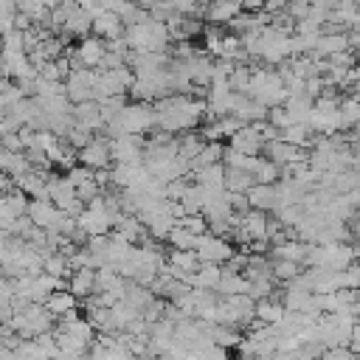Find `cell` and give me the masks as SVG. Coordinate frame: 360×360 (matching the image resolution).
Here are the masks:
<instances>
[{
	"instance_id": "obj_19",
	"label": "cell",
	"mask_w": 360,
	"mask_h": 360,
	"mask_svg": "<svg viewBox=\"0 0 360 360\" xmlns=\"http://www.w3.org/2000/svg\"><path fill=\"white\" fill-rule=\"evenodd\" d=\"M239 11H242V3L239 0H211L202 8V14H205L208 22H231Z\"/></svg>"
},
{
	"instance_id": "obj_24",
	"label": "cell",
	"mask_w": 360,
	"mask_h": 360,
	"mask_svg": "<svg viewBox=\"0 0 360 360\" xmlns=\"http://www.w3.org/2000/svg\"><path fill=\"white\" fill-rule=\"evenodd\" d=\"M222 141H205V146L188 160V166H191V172H197V169H205V166H211V163H219L222 160Z\"/></svg>"
},
{
	"instance_id": "obj_17",
	"label": "cell",
	"mask_w": 360,
	"mask_h": 360,
	"mask_svg": "<svg viewBox=\"0 0 360 360\" xmlns=\"http://www.w3.org/2000/svg\"><path fill=\"white\" fill-rule=\"evenodd\" d=\"M73 121L82 124V127H87L90 132L101 129L104 121H101V107H98V101L90 98V101H79V104H73Z\"/></svg>"
},
{
	"instance_id": "obj_40",
	"label": "cell",
	"mask_w": 360,
	"mask_h": 360,
	"mask_svg": "<svg viewBox=\"0 0 360 360\" xmlns=\"http://www.w3.org/2000/svg\"><path fill=\"white\" fill-rule=\"evenodd\" d=\"M354 31H360V6H357V17H354V25H352Z\"/></svg>"
},
{
	"instance_id": "obj_43",
	"label": "cell",
	"mask_w": 360,
	"mask_h": 360,
	"mask_svg": "<svg viewBox=\"0 0 360 360\" xmlns=\"http://www.w3.org/2000/svg\"><path fill=\"white\" fill-rule=\"evenodd\" d=\"M357 222H360V211H357Z\"/></svg>"
},
{
	"instance_id": "obj_15",
	"label": "cell",
	"mask_w": 360,
	"mask_h": 360,
	"mask_svg": "<svg viewBox=\"0 0 360 360\" xmlns=\"http://www.w3.org/2000/svg\"><path fill=\"white\" fill-rule=\"evenodd\" d=\"M228 146L236 149V152H245V155H259V152L264 149V141L259 138V132H256L250 124H245V127H239V129L228 138Z\"/></svg>"
},
{
	"instance_id": "obj_2",
	"label": "cell",
	"mask_w": 360,
	"mask_h": 360,
	"mask_svg": "<svg viewBox=\"0 0 360 360\" xmlns=\"http://www.w3.org/2000/svg\"><path fill=\"white\" fill-rule=\"evenodd\" d=\"M124 42H127V48L132 53H149V51H166L172 37H169L166 22L149 17L143 22L124 25Z\"/></svg>"
},
{
	"instance_id": "obj_32",
	"label": "cell",
	"mask_w": 360,
	"mask_h": 360,
	"mask_svg": "<svg viewBox=\"0 0 360 360\" xmlns=\"http://www.w3.org/2000/svg\"><path fill=\"white\" fill-rule=\"evenodd\" d=\"M270 273H273L276 281H292L301 273V264L298 262H287V259H273Z\"/></svg>"
},
{
	"instance_id": "obj_38",
	"label": "cell",
	"mask_w": 360,
	"mask_h": 360,
	"mask_svg": "<svg viewBox=\"0 0 360 360\" xmlns=\"http://www.w3.org/2000/svg\"><path fill=\"white\" fill-rule=\"evenodd\" d=\"M11 312H14V309H11V304H8V301H0V326H6V323H8Z\"/></svg>"
},
{
	"instance_id": "obj_39",
	"label": "cell",
	"mask_w": 360,
	"mask_h": 360,
	"mask_svg": "<svg viewBox=\"0 0 360 360\" xmlns=\"http://www.w3.org/2000/svg\"><path fill=\"white\" fill-rule=\"evenodd\" d=\"M135 3H138V6H143V8H152L158 0H135Z\"/></svg>"
},
{
	"instance_id": "obj_8",
	"label": "cell",
	"mask_w": 360,
	"mask_h": 360,
	"mask_svg": "<svg viewBox=\"0 0 360 360\" xmlns=\"http://www.w3.org/2000/svg\"><path fill=\"white\" fill-rule=\"evenodd\" d=\"M110 155L115 163H141L143 155V138L141 135H112L110 138Z\"/></svg>"
},
{
	"instance_id": "obj_23",
	"label": "cell",
	"mask_w": 360,
	"mask_h": 360,
	"mask_svg": "<svg viewBox=\"0 0 360 360\" xmlns=\"http://www.w3.org/2000/svg\"><path fill=\"white\" fill-rule=\"evenodd\" d=\"M270 253H273V259H287V262H304V256H307V242L304 239H281V242H276L273 248H270Z\"/></svg>"
},
{
	"instance_id": "obj_6",
	"label": "cell",
	"mask_w": 360,
	"mask_h": 360,
	"mask_svg": "<svg viewBox=\"0 0 360 360\" xmlns=\"http://www.w3.org/2000/svg\"><path fill=\"white\" fill-rule=\"evenodd\" d=\"M194 253L200 262H211V264H225L233 256V245L225 236L217 233H200L194 242Z\"/></svg>"
},
{
	"instance_id": "obj_37",
	"label": "cell",
	"mask_w": 360,
	"mask_h": 360,
	"mask_svg": "<svg viewBox=\"0 0 360 360\" xmlns=\"http://www.w3.org/2000/svg\"><path fill=\"white\" fill-rule=\"evenodd\" d=\"M242 11H264V0H239Z\"/></svg>"
},
{
	"instance_id": "obj_13",
	"label": "cell",
	"mask_w": 360,
	"mask_h": 360,
	"mask_svg": "<svg viewBox=\"0 0 360 360\" xmlns=\"http://www.w3.org/2000/svg\"><path fill=\"white\" fill-rule=\"evenodd\" d=\"M90 31H93L98 39L112 42V39H121V37H124V22H121V17H118L115 11H98V14L93 17Z\"/></svg>"
},
{
	"instance_id": "obj_22",
	"label": "cell",
	"mask_w": 360,
	"mask_h": 360,
	"mask_svg": "<svg viewBox=\"0 0 360 360\" xmlns=\"http://www.w3.org/2000/svg\"><path fill=\"white\" fill-rule=\"evenodd\" d=\"M79 307V298L65 287V290H56V292H51L48 298H45V309L53 315V318H62V315H68V312H73Z\"/></svg>"
},
{
	"instance_id": "obj_16",
	"label": "cell",
	"mask_w": 360,
	"mask_h": 360,
	"mask_svg": "<svg viewBox=\"0 0 360 360\" xmlns=\"http://www.w3.org/2000/svg\"><path fill=\"white\" fill-rule=\"evenodd\" d=\"M68 290L82 301L96 292V267H79L68 276Z\"/></svg>"
},
{
	"instance_id": "obj_12",
	"label": "cell",
	"mask_w": 360,
	"mask_h": 360,
	"mask_svg": "<svg viewBox=\"0 0 360 360\" xmlns=\"http://www.w3.org/2000/svg\"><path fill=\"white\" fill-rule=\"evenodd\" d=\"M264 152H267V158H270L276 166H292V163L309 158L304 149H298V146H292V143H287V141H281V138L267 141V143H264Z\"/></svg>"
},
{
	"instance_id": "obj_11",
	"label": "cell",
	"mask_w": 360,
	"mask_h": 360,
	"mask_svg": "<svg viewBox=\"0 0 360 360\" xmlns=\"http://www.w3.org/2000/svg\"><path fill=\"white\" fill-rule=\"evenodd\" d=\"M149 177L143 163H115L110 169V183L115 188H138Z\"/></svg>"
},
{
	"instance_id": "obj_41",
	"label": "cell",
	"mask_w": 360,
	"mask_h": 360,
	"mask_svg": "<svg viewBox=\"0 0 360 360\" xmlns=\"http://www.w3.org/2000/svg\"><path fill=\"white\" fill-rule=\"evenodd\" d=\"M48 8H53V6H59V3H65V0H42Z\"/></svg>"
},
{
	"instance_id": "obj_5",
	"label": "cell",
	"mask_w": 360,
	"mask_h": 360,
	"mask_svg": "<svg viewBox=\"0 0 360 360\" xmlns=\"http://www.w3.org/2000/svg\"><path fill=\"white\" fill-rule=\"evenodd\" d=\"M96 76H98V70H93V68H73L65 76V96H68V101L70 104L90 101L96 96Z\"/></svg>"
},
{
	"instance_id": "obj_27",
	"label": "cell",
	"mask_w": 360,
	"mask_h": 360,
	"mask_svg": "<svg viewBox=\"0 0 360 360\" xmlns=\"http://www.w3.org/2000/svg\"><path fill=\"white\" fill-rule=\"evenodd\" d=\"M312 135H315V132H312L307 124H290L287 129H281V141H287V143H292V146H298V149H309V146L315 143Z\"/></svg>"
},
{
	"instance_id": "obj_34",
	"label": "cell",
	"mask_w": 360,
	"mask_h": 360,
	"mask_svg": "<svg viewBox=\"0 0 360 360\" xmlns=\"http://www.w3.org/2000/svg\"><path fill=\"white\" fill-rule=\"evenodd\" d=\"M166 242H172V248H180V250H194V242H197V236H194V233H188L186 228L174 225V228L169 231Z\"/></svg>"
},
{
	"instance_id": "obj_20",
	"label": "cell",
	"mask_w": 360,
	"mask_h": 360,
	"mask_svg": "<svg viewBox=\"0 0 360 360\" xmlns=\"http://www.w3.org/2000/svg\"><path fill=\"white\" fill-rule=\"evenodd\" d=\"M194 174V180H197V186H202V188H208V191H222L225 188V163L219 160V163H211V166H205V169H197V172H191Z\"/></svg>"
},
{
	"instance_id": "obj_30",
	"label": "cell",
	"mask_w": 360,
	"mask_h": 360,
	"mask_svg": "<svg viewBox=\"0 0 360 360\" xmlns=\"http://www.w3.org/2000/svg\"><path fill=\"white\" fill-rule=\"evenodd\" d=\"M42 270H45L48 276H56V278H65V276L73 273L68 256H62V253H45V259H42Z\"/></svg>"
},
{
	"instance_id": "obj_1",
	"label": "cell",
	"mask_w": 360,
	"mask_h": 360,
	"mask_svg": "<svg viewBox=\"0 0 360 360\" xmlns=\"http://www.w3.org/2000/svg\"><path fill=\"white\" fill-rule=\"evenodd\" d=\"M155 115H158V129L163 132H188L194 129L202 115H205V98H194L186 93H169L155 101Z\"/></svg>"
},
{
	"instance_id": "obj_10",
	"label": "cell",
	"mask_w": 360,
	"mask_h": 360,
	"mask_svg": "<svg viewBox=\"0 0 360 360\" xmlns=\"http://www.w3.org/2000/svg\"><path fill=\"white\" fill-rule=\"evenodd\" d=\"M28 219L37 225V228H42V231H56V225H59V219H62V208H56L51 200H31L28 202Z\"/></svg>"
},
{
	"instance_id": "obj_42",
	"label": "cell",
	"mask_w": 360,
	"mask_h": 360,
	"mask_svg": "<svg viewBox=\"0 0 360 360\" xmlns=\"http://www.w3.org/2000/svg\"><path fill=\"white\" fill-rule=\"evenodd\" d=\"M354 239L360 242V222H357V228H354Z\"/></svg>"
},
{
	"instance_id": "obj_33",
	"label": "cell",
	"mask_w": 360,
	"mask_h": 360,
	"mask_svg": "<svg viewBox=\"0 0 360 360\" xmlns=\"http://www.w3.org/2000/svg\"><path fill=\"white\" fill-rule=\"evenodd\" d=\"M174 225L186 228V231H188V233H194V236L208 233V222H205V217H202V214H183L180 219H174Z\"/></svg>"
},
{
	"instance_id": "obj_18",
	"label": "cell",
	"mask_w": 360,
	"mask_h": 360,
	"mask_svg": "<svg viewBox=\"0 0 360 360\" xmlns=\"http://www.w3.org/2000/svg\"><path fill=\"white\" fill-rule=\"evenodd\" d=\"M90 25H93V17L84 11V8H79V3L70 8V14H68V20L62 22V34L65 37H87L90 34Z\"/></svg>"
},
{
	"instance_id": "obj_31",
	"label": "cell",
	"mask_w": 360,
	"mask_h": 360,
	"mask_svg": "<svg viewBox=\"0 0 360 360\" xmlns=\"http://www.w3.org/2000/svg\"><path fill=\"white\" fill-rule=\"evenodd\" d=\"M250 174L256 183H276V180H281V166H276L270 158H259V163Z\"/></svg>"
},
{
	"instance_id": "obj_7",
	"label": "cell",
	"mask_w": 360,
	"mask_h": 360,
	"mask_svg": "<svg viewBox=\"0 0 360 360\" xmlns=\"http://www.w3.org/2000/svg\"><path fill=\"white\" fill-rule=\"evenodd\" d=\"M107 56V42L98 37H82L73 51V68H98Z\"/></svg>"
},
{
	"instance_id": "obj_35",
	"label": "cell",
	"mask_w": 360,
	"mask_h": 360,
	"mask_svg": "<svg viewBox=\"0 0 360 360\" xmlns=\"http://www.w3.org/2000/svg\"><path fill=\"white\" fill-rule=\"evenodd\" d=\"M228 84H231V90L245 93V90H248V84H250V68L236 65V68H233V73H231V79H228Z\"/></svg>"
},
{
	"instance_id": "obj_36",
	"label": "cell",
	"mask_w": 360,
	"mask_h": 360,
	"mask_svg": "<svg viewBox=\"0 0 360 360\" xmlns=\"http://www.w3.org/2000/svg\"><path fill=\"white\" fill-rule=\"evenodd\" d=\"M267 124L276 127V129L281 132V129H287V127L292 124V118H290V112L278 104V107H270V110H267Z\"/></svg>"
},
{
	"instance_id": "obj_29",
	"label": "cell",
	"mask_w": 360,
	"mask_h": 360,
	"mask_svg": "<svg viewBox=\"0 0 360 360\" xmlns=\"http://www.w3.org/2000/svg\"><path fill=\"white\" fill-rule=\"evenodd\" d=\"M338 110H340V124H343V129H352V127L360 121V98H357V96L340 98Z\"/></svg>"
},
{
	"instance_id": "obj_4",
	"label": "cell",
	"mask_w": 360,
	"mask_h": 360,
	"mask_svg": "<svg viewBox=\"0 0 360 360\" xmlns=\"http://www.w3.org/2000/svg\"><path fill=\"white\" fill-rule=\"evenodd\" d=\"M245 96H250L253 101H259L270 110V107L284 104L287 90H284V82H281L278 70H250V84H248Z\"/></svg>"
},
{
	"instance_id": "obj_9",
	"label": "cell",
	"mask_w": 360,
	"mask_h": 360,
	"mask_svg": "<svg viewBox=\"0 0 360 360\" xmlns=\"http://www.w3.org/2000/svg\"><path fill=\"white\" fill-rule=\"evenodd\" d=\"M76 158H79V163L82 166H87V169H110V160H112V155H110V141H104V138H90V143L87 146H82L79 152H76Z\"/></svg>"
},
{
	"instance_id": "obj_25",
	"label": "cell",
	"mask_w": 360,
	"mask_h": 360,
	"mask_svg": "<svg viewBox=\"0 0 360 360\" xmlns=\"http://www.w3.org/2000/svg\"><path fill=\"white\" fill-rule=\"evenodd\" d=\"M284 304L281 301H273V298H262L256 301V321L264 323V326H276L281 318H284Z\"/></svg>"
},
{
	"instance_id": "obj_26",
	"label": "cell",
	"mask_w": 360,
	"mask_h": 360,
	"mask_svg": "<svg viewBox=\"0 0 360 360\" xmlns=\"http://www.w3.org/2000/svg\"><path fill=\"white\" fill-rule=\"evenodd\" d=\"M250 290V281L242 276V273H236V270H222V278H219V284H217V292H222V295H239V292H248Z\"/></svg>"
},
{
	"instance_id": "obj_21",
	"label": "cell",
	"mask_w": 360,
	"mask_h": 360,
	"mask_svg": "<svg viewBox=\"0 0 360 360\" xmlns=\"http://www.w3.org/2000/svg\"><path fill=\"white\" fill-rule=\"evenodd\" d=\"M248 205L250 208H259V211H273L276 205V191H273V183H253L248 191Z\"/></svg>"
},
{
	"instance_id": "obj_28",
	"label": "cell",
	"mask_w": 360,
	"mask_h": 360,
	"mask_svg": "<svg viewBox=\"0 0 360 360\" xmlns=\"http://www.w3.org/2000/svg\"><path fill=\"white\" fill-rule=\"evenodd\" d=\"M253 183H256V180H253V174H250V172L228 169V166H225V191H231V194H245Z\"/></svg>"
},
{
	"instance_id": "obj_14",
	"label": "cell",
	"mask_w": 360,
	"mask_h": 360,
	"mask_svg": "<svg viewBox=\"0 0 360 360\" xmlns=\"http://www.w3.org/2000/svg\"><path fill=\"white\" fill-rule=\"evenodd\" d=\"M340 51H352L349 42V31H321L318 45H315V56H335Z\"/></svg>"
},
{
	"instance_id": "obj_3",
	"label": "cell",
	"mask_w": 360,
	"mask_h": 360,
	"mask_svg": "<svg viewBox=\"0 0 360 360\" xmlns=\"http://www.w3.org/2000/svg\"><path fill=\"white\" fill-rule=\"evenodd\" d=\"M104 127H107L110 138L112 135H124V132L143 135V132L158 127V115H155V107L149 101H135V104H124V110L118 115H112Z\"/></svg>"
}]
</instances>
